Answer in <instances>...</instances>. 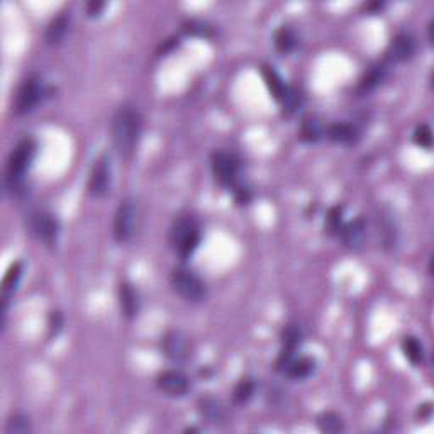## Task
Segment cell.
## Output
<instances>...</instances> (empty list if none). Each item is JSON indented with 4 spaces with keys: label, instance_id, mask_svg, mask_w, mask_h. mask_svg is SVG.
<instances>
[{
    "label": "cell",
    "instance_id": "cell-1",
    "mask_svg": "<svg viewBox=\"0 0 434 434\" xmlns=\"http://www.w3.org/2000/svg\"><path fill=\"white\" fill-rule=\"evenodd\" d=\"M143 131V118L135 107L122 105L113 118V143L119 158L131 160Z\"/></svg>",
    "mask_w": 434,
    "mask_h": 434
},
{
    "label": "cell",
    "instance_id": "cell-2",
    "mask_svg": "<svg viewBox=\"0 0 434 434\" xmlns=\"http://www.w3.org/2000/svg\"><path fill=\"white\" fill-rule=\"evenodd\" d=\"M38 144L33 137H24L19 141L7 160V171H6V183L11 188L12 193L23 190V182L25 173L31 169L34 156H36Z\"/></svg>",
    "mask_w": 434,
    "mask_h": 434
},
{
    "label": "cell",
    "instance_id": "cell-3",
    "mask_svg": "<svg viewBox=\"0 0 434 434\" xmlns=\"http://www.w3.org/2000/svg\"><path fill=\"white\" fill-rule=\"evenodd\" d=\"M200 224L193 216H180L173 221L169 231V243L175 255L187 260L200 244Z\"/></svg>",
    "mask_w": 434,
    "mask_h": 434
},
{
    "label": "cell",
    "instance_id": "cell-4",
    "mask_svg": "<svg viewBox=\"0 0 434 434\" xmlns=\"http://www.w3.org/2000/svg\"><path fill=\"white\" fill-rule=\"evenodd\" d=\"M210 169H212L214 178L221 187L236 190L243 185L239 182V171H241V160L233 149H216L210 156Z\"/></svg>",
    "mask_w": 434,
    "mask_h": 434
},
{
    "label": "cell",
    "instance_id": "cell-5",
    "mask_svg": "<svg viewBox=\"0 0 434 434\" xmlns=\"http://www.w3.org/2000/svg\"><path fill=\"white\" fill-rule=\"evenodd\" d=\"M171 287L187 302H202L207 297V287L202 278L190 268H175L170 277Z\"/></svg>",
    "mask_w": 434,
    "mask_h": 434
},
{
    "label": "cell",
    "instance_id": "cell-6",
    "mask_svg": "<svg viewBox=\"0 0 434 434\" xmlns=\"http://www.w3.org/2000/svg\"><path fill=\"white\" fill-rule=\"evenodd\" d=\"M48 96V88L38 75H29L19 85L14 98V113L17 115L29 114L40 102Z\"/></svg>",
    "mask_w": 434,
    "mask_h": 434
},
{
    "label": "cell",
    "instance_id": "cell-7",
    "mask_svg": "<svg viewBox=\"0 0 434 434\" xmlns=\"http://www.w3.org/2000/svg\"><path fill=\"white\" fill-rule=\"evenodd\" d=\"M136 217H137V209L136 202L131 197L121 200L118 210H115L114 216V226H113V234L114 239L118 243H127L132 238L136 229Z\"/></svg>",
    "mask_w": 434,
    "mask_h": 434
},
{
    "label": "cell",
    "instance_id": "cell-8",
    "mask_svg": "<svg viewBox=\"0 0 434 434\" xmlns=\"http://www.w3.org/2000/svg\"><path fill=\"white\" fill-rule=\"evenodd\" d=\"M29 227H31L33 234L36 236L40 241H42L48 248H55L58 241L59 224L58 219L48 210H34L29 214Z\"/></svg>",
    "mask_w": 434,
    "mask_h": 434
},
{
    "label": "cell",
    "instance_id": "cell-9",
    "mask_svg": "<svg viewBox=\"0 0 434 434\" xmlns=\"http://www.w3.org/2000/svg\"><path fill=\"white\" fill-rule=\"evenodd\" d=\"M414 36L409 33H399L390 40L389 48L385 51V63H406L416 55Z\"/></svg>",
    "mask_w": 434,
    "mask_h": 434
},
{
    "label": "cell",
    "instance_id": "cell-10",
    "mask_svg": "<svg viewBox=\"0 0 434 434\" xmlns=\"http://www.w3.org/2000/svg\"><path fill=\"white\" fill-rule=\"evenodd\" d=\"M110 187V161L107 154H101L93 161L88 175V192L93 197H104Z\"/></svg>",
    "mask_w": 434,
    "mask_h": 434
},
{
    "label": "cell",
    "instance_id": "cell-11",
    "mask_svg": "<svg viewBox=\"0 0 434 434\" xmlns=\"http://www.w3.org/2000/svg\"><path fill=\"white\" fill-rule=\"evenodd\" d=\"M161 350L171 362L182 363L190 355V343L182 331H169L161 339Z\"/></svg>",
    "mask_w": 434,
    "mask_h": 434
},
{
    "label": "cell",
    "instance_id": "cell-12",
    "mask_svg": "<svg viewBox=\"0 0 434 434\" xmlns=\"http://www.w3.org/2000/svg\"><path fill=\"white\" fill-rule=\"evenodd\" d=\"M300 343H302V331H300L299 326L287 324L282 333L280 355H278L277 363H275V368H277L278 372H283V368H285L290 360L294 358L295 353H297Z\"/></svg>",
    "mask_w": 434,
    "mask_h": 434
},
{
    "label": "cell",
    "instance_id": "cell-13",
    "mask_svg": "<svg viewBox=\"0 0 434 434\" xmlns=\"http://www.w3.org/2000/svg\"><path fill=\"white\" fill-rule=\"evenodd\" d=\"M156 387L170 397H183L190 389V380L183 372L171 368V370H165L158 375Z\"/></svg>",
    "mask_w": 434,
    "mask_h": 434
},
{
    "label": "cell",
    "instance_id": "cell-14",
    "mask_svg": "<svg viewBox=\"0 0 434 434\" xmlns=\"http://www.w3.org/2000/svg\"><path fill=\"white\" fill-rule=\"evenodd\" d=\"M339 234H341L345 246L356 251V249L363 246L365 239H367V221H365L363 216L355 217L353 221H350L341 227V233Z\"/></svg>",
    "mask_w": 434,
    "mask_h": 434
},
{
    "label": "cell",
    "instance_id": "cell-15",
    "mask_svg": "<svg viewBox=\"0 0 434 434\" xmlns=\"http://www.w3.org/2000/svg\"><path fill=\"white\" fill-rule=\"evenodd\" d=\"M68 28H70V8H62L46 25V42L51 46H57L59 42H63L64 38H67Z\"/></svg>",
    "mask_w": 434,
    "mask_h": 434
},
{
    "label": "cell",
    "instance_id": "cell-16",
    "mask_svg": "<svg viewBox=\"0 0 434 434\" xmlns=\"http://www.w3.org/2000/svg\"><path fill=\"white\" fill-rule=\"evenodd\" d=\"M326 135L333 143L338 144H345V146H353L360 141V129L355 126V124L346 122V121H339L333 122L331 126L326 129Z\"/></svg>",
    "mask_w": 434,
    "mask_h": 434
},
{
    "label": "cell",
    "instance_id": "cell-17",
    "mask_svg": "<svg viewBox=\"0 0 434 434\" xmlns=\"http://www.w3.org/2000/svg\"><path fill=\"white\" fill-rule=\"evenodd\" d=\"M261 76H263L266 88H268V92L272 93L275 101L283 104L285 98L289 97L292 88L283 81L280 73L275 70L273 67H270V64H263V67H261Z\"/></svg>",
    "mask_w": 434,
    "mask_h": 434
},
{
    "label": "cell",
    "instance_id": "cell-18",
    "mask_svg": "<svg viewBox=\"0 0 434 434\" xmlns=\"http://www.w3.org/2000/svg\"><path fill=\"white\" fill-rule=\"evenodd\" d=\"M119 306H121L122 316L127 319H135L139 314V297L135 287L129 282H121L119 285Z\"/></svg>",
    "mask_w": 434,
    "mask_h": 434
},
{
    "label": "cell",
    "instance_id": "cell-19",
    "mask_svg": "<svg viewBox=\"0 0 434 434\" xmlns=\"http://www.w3.org/2000/svg\"><path fill=\"white\" fill-rule=\"evenodd\" d=\"M199 414L210 424H221L226 419V407L217 397L205 395L199 401Z\"/></svg>",
    "mask_w": 434,
    "mask_h": 434
},
{
    "label": "cell",
    "instance_id": "cell-20",
    "mask_svg": "<svg viewBox=\"0 0 434 434\" xmlns=\"http://www.w3.org/2000/svg\"><path fill=\"white\" fill-rule=\"evenodd\" d=\"M314 370H316V360L311 356H294L282 373L294 380H306L312 375Z\"/></svg>",
    "mask_w": 434,
    "mask_h": 434
},
{
    "label": "cell",
    "instance_id": "cell-21",
    "mask_svg": "<svg viewBox=\"0 0 434 434\" xmlns=\"http://www.w3.org/2000/svg\"><path fill=\"white\" fill-rule=\"evenodd\" d=\"M326 127L324 124L317 115H307V118L302 119V124H300V139L306 141V143H316L319 141L322 136H324Z\"/></svg>",
    "mask_w": 434,
    "mask_h": 434
},
{
    "label": "cell",
    "instance_id": "cell-22",
    "mask_svg": "<svg viewBox=\"0 0 434 434\" xmlns=\"http://www.w3.org/2000/svg\"><path fill=\"white\" fill-rule=\"evenodd\" d=\"M385 76H387V63L382 62V63L373 64V67L368 68V72L365 73L363 79L360 80L358 90L362 93L370 92V90L377 88L378 85L385 80Z\"/></svg>",
    "mask_w": 434,
    "mask_h": 434
},
{
    "label": "cell",
    "instance_id": "cell-23",
    "mask_svg": "<svg viewBox=\"0 0 434 434\" xmlns=\"http://www.w3.org/2000/svg\"><path fill=\"white\" fill-rule=\"evenodd\" d=\"M21 275H23V261H16L8 266L6 277H4L2 282V292H4V306H2V314L6 316L7 314V302H8V295L16 290V285L19 283Z\"/></svg>",
    "mask_w": 434,
    "mask_h": 434
},
{
    "label": "cell",
    "instance_id": "cell-24",
    "mask_svg": "<svg viewBox=\"0 0 434 434\" xmlns=\"http://www.w3.org/2000/svg\"><path fill=\"white\" fill-rule=\"evenodd\" d=\"M317 428H319L321 433L326 434H338L345 431V421H343L341 416L334 411H324L317 416L316 419Z\"/></svg>",
    "mask_w": 434,
    "mask_h": 434
},
{
    "label": "cell",
    "instance_id": "cell-25",
    "mask_svg": "<svg viewBox=\"0 0 434 434\" xmlns=\"http://www.w3.org/2000/svg\"><path fill=\"white\" fill-rule=\"evenodd\" d=\"M297 34H295L290 25H282V28H278L277 31H275V46H277V50L280 51V53L289 55L297 48Z\"/></svg>",
    "mask_w": 434,
    "mask_h": 434
},
{
    "label": "cell",
    "instance_id": "cell-26",
    "mask_svg": "<svg viewBox=\"0 0 434 434\" xmlns=\"http://www.w3.org/2000/svg\"><path fill=\"white\" fill-rule=\"evenodd\" d=\"M402 351H404V356H406V358L409 360L414 367L423 365L424 358H426L423 343H421L419 338H416V336H406L402 339Z\"/></svg>",
    "mask_w": 434,
    "mask_h": 434
},
{
    "label": "cell",
    "instance_id": "cell-27",
    "mask_svg": "<svg viewBox=\"0 0 434 434\" xmlns=\"http://www.w3.org/2000/svg\"><path fill=\"white\" fill-rule=\"evenodd\" d=\"M256 384L253 378L244 377L241 380L238 382L233 390V402L236 406H243V404H246L249 399L253 397V394H255Z\"/></svg>",
    "mask_w": 434,
    "mask_h": 434
},
{
    "label": "cell",
    "instance_id": "cell-28",
    "mask_svg": "<svg viewBox=\"0 0 434 434\" xmlns=\"http://www.w3.org/2000/svg\"><path fill=\"white\" fill-rule=\"evenodd\" d=\"M31 419L25 414H14L7 419L4 431L6 434H28L31 433Z\"/></svg>",
    "mask_w": 434,
    "mask_h": 434
},
{
    "label": "cell",
    "instance_id": "cell-29",
    "mask_svg": "<svg viewBox=\"0 0 434 434\" xmlns=\"http://www.w3.org/2000/svg\"><path fill=\"white\" fill-rule=\"evenodd\" d=\"M183 31L190 36H199V38H212L214 36V28L205 21L199 19H190L183 24Z\"/></svg>",
    "mask_w": 434,
    "mask_h": 434
},
{
    "label": "cell",
    "instance_id": "cell-30",
    "mask_svg": "<svg viewBox=\"0 0 434 434\" xmlns=\"http://www.w3.org/2000/svg\"><path fill=\"white\" fill-rule=\"evenodd\" d=\"M324 227L328 231V234H339L343 227V207L341 205H334L328 210V216H326Z\"/></svg>",
    "mask_w": 434,
    "mask_h": 434
},
{
    "label": "cell",
    "instance_id": "cell-31",
    "mask_svg": "<svg viewBox=\"0 0 434 434\" xmlns=\"http://www.w3.org/2000/svg\"><path fill=\"white\" fill-rule=\"evenodd\" d=\"M412 137H414V143L418 144L419 148L424 149L433 148V131L431 127H429V124H419V126L416 127Z\"/></svg>",
    "mask_w": 434,
    "mask_h": 434
},
{
    "label": "cell",
    "instance_id": "cell-32",
    "mask_svg": "<svg viewBox=\"0 0 434 434\" xmlns=\"http://www.w3.org/2000/svg\"><path fill=\"white\" fill-rule=\"evenodd\" d=\"M63 324H64L63 314L59 311H51L50 319H48V336H50V339L57 338L58 334L62 333Z\"/></svg>",
    "mask_w": 434,
    "mask_h": 434
},
{
    "label": "cell",
    "instance_id": "cell-33",
    "mask_svg": "<svg viewBox=\"0 0 434 434\" xmlns=\"http://www.w3.org/2000/svg\"><path fill=\"white\" fill-rule=\"evenodd\" d=\"M104 8L105 2H102V0H90L87 6H85V12H87L88 17H98Z\"/></svg>",
    "mask_w": 434,
    "mask_h": 434
},
{
    "label": "cell",
    "instance_id": "cell-34",
    "mask_svg": "<svg viewBox=\"0 0 434 434\" xmlns=\"http://www.w3.org/2000/svg\"><path fill=\"white\" fill-rule=\"evenodd\" d=\"M382 7H384V4H382V2L368 4V6H365V8H367V11H380Z\"/></svg>",
    "mask_w": 434,
    "mask_h": 434
}]
</instances>
